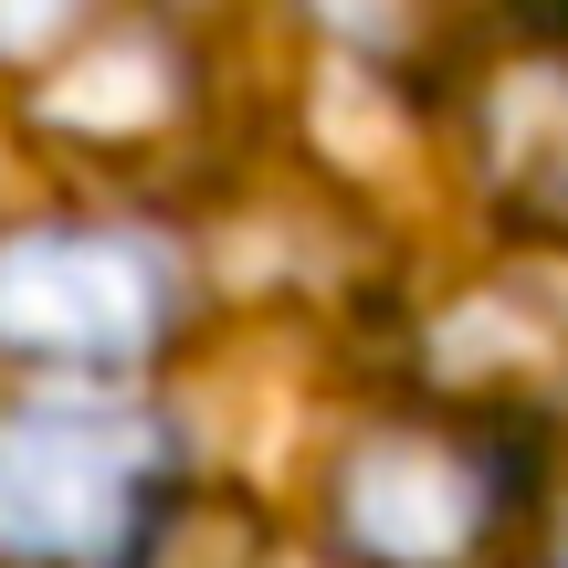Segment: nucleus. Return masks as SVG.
<instances>
[{
	"mask_svg": "<svg viewBox=\"0 0 568 568\" xmlns=\"http://www.w3.org/2000/svg\"><path fill=\"white\" fill-rule=\"evenodd\" d=\"M316 516L347 568H485L527 516V453L474 400H389L326 453Z\"/></svg>",
	"mask_w": 568,
	"mask_h": 568,
	"instance_id": "f257e3e1",
	"label": "nucleus"
},
{
	"mask_svg": "<svg viewBox=\"0 0 568 568\" xmlns=\"http://www.w3.org/2000/svg\"><path fill=\"white\" fill-rule=\"evenodd\" d=\"M464 180L506 232L568 253V21L548 32H506L464 63Z\"/></svg>",
	"mask_w": 568,
	"mask_h": 568,
	"instance_id": "20e7f679",
	"label": "nucleus"
},
{
	"mask_svg": "<svg viewBox=\"0 0 568 568\" xmlns=\"http://www.w3.org/2000/svg\"><path fill=\"white\" fill-rule=\"evenodd\" d=\"M190 116V63H180V32L126 0H105L74 42L32 63V126L63 148H148L159 126Z\"/></svg>",
	"mask_w": 568,
	"mask_h": 568,
	"instance_id": "39448f33",
	"label": "nucleus"
},
{
	"mask_svg": "<svg viewBox=\"0 0 568 568\" xmlns=\"http://www.w3.org/2000/svg\"><path fill=\"white\" fill-rule=\"evenodd\" d=\"M169 495V422L116 379L0 400V568H116Z\"/></svg>",
	"mask_w": 568,
	"mask_h": 568,
	"instance_id": "f03ea898",
	"label": "nucleus"
},
{
	"mask_svg": "<svg viewBox=\"0 0 568 568\" xmlns=\"http://www.w3.org/2000/svg\"><path fill=\"white\" fill-rule=\"evenodd\" d=\"M190 316L169 243L126 222H32L0 232V358L53 379H126Z\"/></svg>",
	"mask_w": 568,
	"mask_h": 568,
	"instance_id": "7ed1b4c3",
	"label": "nucleus"
},
{
	"mask_svg": "<svg viewBox=\"0 0 568 568\" xmlns=\"http://www.w3.org/2000/svg\"><path fill=\"white\" fill-rule=\"evenodd\" d=\"M116 568H274V527L243 485H169Z\"/></svg>",
	"mask_w": 568,
	"mask_h": 568,
	"instance_id": "423d86ee",
	"label": "nucleus"
},
{
	"mask_svg": "<svg viewBox=\"0 0 568 568\" xmlns=\"http://www.w3.org/2000/svg\"><path fill=\"white\" fill-rule=\"evenodd\" d=\"M558 568H568V516H558Z\"/></svg>",
	"mask_w": 568,
	"mask_h": 568,
	"instance_id": "0eeeda50",
	"label": "nucleus"
}]
</instances>
